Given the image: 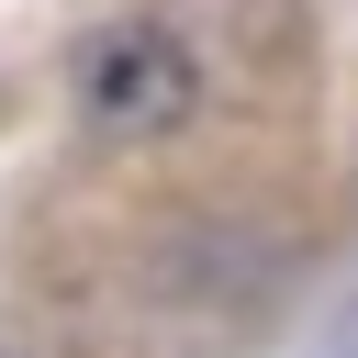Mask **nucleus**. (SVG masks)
I'll list each match as a JSON object with an SVG mask.
<instances>
[{"label": "nucleus", "instance_id": "nucleus-1", "mask_svg": "<svg viewBox=\"0 0 358 358\" xmlns=\"http://www.w3.org/2000/svg\"><path fill=\"white\" fill-rule=\"evenodd\" d=\"M190 101H201V56H190L179 34H157V22H112V34L78 45V112H90V123H112V134H157V123H179Z\"/></svg>", "mask_w": 358, "mask_h": 358}]
</instances>
